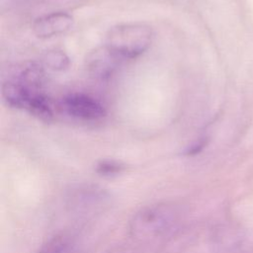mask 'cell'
<instances>
[{"label":"cell","instance_id":"1","mask_svg":"<svg viewBox=\"0 0 253 253\" xmlns=\"http://www.w3.org/2000/svg\"><path fill=\"white\" fill-rule=\"evenodd\" d=\"M184 209L176 203H159L139 210L129 221L130 235L140 241H149L173 233L184 217Z\"/></svg>","mask_w":253,"mask_h":253},{"label":"cell","instance_id":"2","mask_svg":"<svg viewBox=\"0 0 253 253\" xmlns=\"http://www.w3.org/2000/svg\"><path fill=\"white\" fill-rule=\"evenodd\" d=\"M152 31L142 24H124L113 27L106 40V46L122 59L135 58L147 50Z\"/></svg>","mask_w":253,"mask_h":253},{"label":"cell","instance_id":"3","mask_svg":"<svg viewBox=\"0 0 253 253\" xmlns=\"http://www.w3.org/2000/svg\"><path fill=\"white\" fill-rule=\"evenodd\" d=\"M61 108L69 116L86 121L99 120L106 114L101 102L82 93H72L65 96L61 101Z\"/></svg>","mask_w":253,"mask_h":253},{"label":"cell","instance_id":"4","mask_svg":"<svg viewBox=\"0 0 253 253\" xmlns=\"http://www.w3.org/2000/svg\"><path fill=\"white\" fill-rule=\"evenodd\" d=\"M121 60L120 56L105 45L91 51L87 55L86 67L88 72L95 78L106 79L114 73Z\"/></svg>","mask_w":253,"mask_h":253},{"label":"cell","instance_id":"5","mask_svg":"<svg viewBox=\"0 0 253 253\" xmlns=\"http://www.w3.org/2000/svg\"><path fill=\"white\" fill-rule=\"evenodd\" d=\"M72 25L73 18L71 15L64 12H55L38 18L33 25V30L37 37L47 39L65 33Z\"/></svg>","mask_w":253,"mask_h":253},{"label":"cell","instance_id":"6","mask_svg":"<svg viewBox=\"0 0 253 253\" xmlns=\"http://www.w3.org/2000/svg\"><path fill=\"white\" fill-rule=\"evenodd\" d=\"M69 206L77 212L88 213L106 204L107 195L102 189L96 187L80 188L73 192L69 198Z\"/></svg>","mask_w":253,"mask_h":253},{"label":"cell","instance_id":"7","mask_svg":"<svg viewBox=\"0 0 253 253\" xmlns=\"http://www.w3.org/2000/svg\"><path fill=\"white\" fill-rule=\"evenodd\" d=\"M40 93L39 90L32 89L19 81H8L2 85V95L7 104L27 111L35 96Z\"/></svg>","mask_w":253,"mask_h":253},{"label":"cell","instance_id":"8","mask_svg":"<svg viewBox=\"0 0 253 253\" xmlns=\"http://www.w3.org/2000/svg\"><path fill=\"white\" fill-rule=\"evenodd\" d=\"M38 253H78V249L70 235L58 234L45 242Z\"/></svg>","mask_w":253,"mask_h":253},{"label":"cell","instance_id":"9","mask_svg":"<svg viewBox=\"0 0 253 253\" xmlns=\"http://www.w3.org/2000/svg\"><path fill=\"white\" fill-rule=\"evenodd\" d=\"M43 64L48 69L54 71H61L68 67L69 58L61 50H49L43 56Z\"/></svg>","mask_w":253,"mask_h":253},{"label":"cell","instance_id":"10","mask_svg":"<svg viewBox=\"0 0 253 253\" xmlns=\"http://www.w3.org/2000/svg\"><path fill=\"white\" fill-rule=\"evenodd\" d=\"M125 166L117 161L114 160H104L98 163L96 167V171L104 176H111L116 175L124 170Z\"/></svg>","mask_w":253,"mask_h":253},{"label":"cell","instance_id":"11","mask_svg":"<svg viewBox=\"0 0 253 253\" xmlns=\"http://www.w3.org/2000/svg\"><path fill=\"white\" fill-rule=\"evenodd\" d=\"M111 253H127L126 250H122V249H117V250H115V251H113V252H111Z\"/></svg>","mask_w":253,"mask_h":253}]
</instances>
